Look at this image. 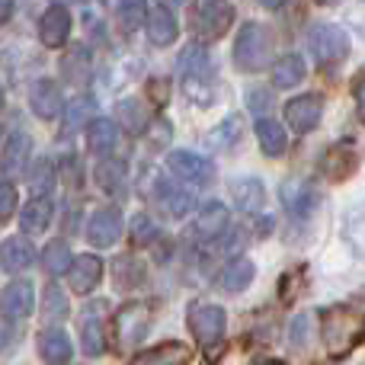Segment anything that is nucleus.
Instances as JSON below:
<instances>
[{
  "label": "nucleus",
  "mask_w": 365,
  "mask_h": 365,
  "mask_svg": "<svg viewBox=\"0 0 365 365\" xmlns=\"http://www.w3.org/2000/svg\"><path fill=\"white\" fill-rule=\"evenodd\" d=\"M42 311H45V317H48V321H58V317L68 314V302H64V295H61V289H58V285H48V289H45Z\"/></svg>",
  "instance_id": "nucleus-40"
},
{
  "label": "nucleus",
  "mask_w": 365,
  "mask_h": 365,
  "mask_svg": "<svg viewBox=\"0 0 365 365\" xmlns=\"http://www.w3.org/2000/svg\"><path fill=\"white\" fill-rule=\"evenodd\" d=\"M227 231V208L221 202H208L202 205L199 218H195V234L202 240H212V237H221Z\"/></svg>",
  "instance_id": "nucleus-20"
},
{
  "label": "nucleus",
  "mask_w": 365,
  "mask_h": 365,
  "mask_svg": "<svg viewBox=\"0 0 365 365\" xmlns=\"http://www.w3.org/2000/svg\"><path fill=\"white\" fill-rule=\"evenodd\" d=\"M308 340H311V314H302L292 324V343L295 346H308Z\"/></svg>",
  "instance_id": "nucleus-44"
},
{
  "label": "nucleus",
  "mask_w": 365,
  "mask_h": 365,
  "mask_svg": "<svg viewBox=\"0 0 365 365\" xmlns=\"http://www.w3.org/2000/svg\"><path fill=\"white\" fill-rule=\"evenodd\" d=\"M257 138H259L263 154H269V158H279V154H285V148H289L285 128L279 125L276 119H259L257 122Z\"/></svg>",
  "instance_id": "nucleus-26"
},
{
  "label": "nucleus",
  "mask_w": 365,
  "mask_h": 365,
  "mask_svg": "<svg viewBox=\"0 0 365 365\" xmlns=\"http://www.w3.org/2000/svg\"><path fill=\"white\" fill-rule=\"evenodd\" d=\"M87 145L93 154H109L119 145V125L113 119H93L87 128Z\"/></svg>",
  "instance_id": "nucleus-24"
},
{
  "label": "nucleus",
  "mask_w": 365,
  "mask_h": 365,
  "mask_svg": "<svg viewBox=\"0 0 365 365\" xmlns=\"http://www.w3.org/2000/svg\"><path fill=\"white\" fill-rule=\"evenodd\" d=\"M314 4H324V6H330V4H336V0H314Z\"/></svg>",
  "instance_id": "nucleus-53"
},
{
  "label": "nucleus",
  "mask_w": 365,
  "mask_h": 365,
  "mask_svg": "<svg viewBox=\"0 0 365 365\" xmlns=\"http://www.w3.org/2000/svg\"><path fill=\"white\" fill-rule=\"evenodd\" d=\"M32 259H36V250H32V244L26 237H10L0 247V266L6 272H23Z\"/></svg>",
  "instance_id": "nucleus-21"
},
{
  "label": "nucleus",
  "mask_w": 365,
  "mask_h": 365,
  "mask_svg": "<svg viewBox=\"0 0 365 365\" xmlns=\"http://www.w3.org/2000/svg\"><path fill=\"white\" fill-rule=\"evenodd\" d=\"M240 128H244V125H240V115H231V119H225L212 135H208V145L218 148V151H227V148L237 145Z\"/></svg>",
  "instance_id": "nucleus-36"
},
{
  "label": "nucleus",
  "mask_w": 365,
  "mask_h": 365,
  "mask_svg": "<svg viewBox=\"0 0 365 365\" xmlns=\"http://www.w3.org/2000/svg\"><path fill=\"white\" fill-rule=\"evenodd\" d=\"M263 199H266V189L259 180L247 177V180L234 182V202H237L240 212H259V208H263Z\"/></svg>",
  "instance_id": "nucleus-28"
},
{
  "label": "nucleus",
  "mask_w": 365,
  "mask_h": 365,
  "mask_svg": "<svg viewBox=\"0 0 365 365\" xmlns=\"http://www.w3.org/2000/svg\"><path fill=\"white\" fill-rule=\"evenodd\" d=\"M13 212H16V189L6 180H0V221L10 218Z\"/></svg>",
  "instance_id": "nucleus-43"
},
{
  "label": "nucleus",
  "mask_w": 365,
  "mask_h": 365,
  "mask_svg": "<svg viewBox=\"0 0 365 365\" xmlns=\"http://www.w3.org/2000/svg\"><path fill=\"white\" fill-rule=\"evenodd\" d=\"M122 237V215L115 208H100L87 221V240L93 247H113Z\"/></svg>",
  "instance_id": "nucleus-12"
},
{
  "label": "nucleus",
  "mask_w": 365,
  "mask_h": 365,
  "mask_svg": "<svg viewBox=\"0 0 365 365\" xmlns=\"http://www.w3.org/2000/svg\"><path fill=\"white\" fill-rule=\"evenodd\" d=\"M138 282H145V266L132 257H122L119 263H115V285L132 289V285H138Z\"/></svg>",
  "instance_id": "nucleus-38"
},
{
  "label": "nucleus",
  "mask_w": 365,
  "mask_h": 365,
  "mask_svg": "<svg viewBox=\"0 0 365 365\" xmlns=\"http://www.w3.org/2000/svg\"><path fill=\"white\" fill-rule=\"evenodd\" d=\"M148 324H151V308L145 302H128L115 314V340H119V346L138 349L141 340L148 336Z\"/></svg>",
  "instance_id": "nucleus-4"
},
{
  "label": "nucleus",
  "mask_w": 365,
  "mask_h": 365,
  "mask_svg": "<svg viewBox=\"0 0 365 365\" xmlns=\"http://www.w3.org/2000/svg\"><path fill=\"white\" fill-rule=\"evenodd\" d=\"M259 365H279V362H259Z\"/></svg>",
  "instance_id": "nucleus-55"
},
{
  "label": "nucleus",
  "mask_w": 365,
  "mask_h": 365,
  "mask_svg": "<svg viewBox=\"0 0 365 365\" xmlns=\"http://www.w3.org/2000/svg\"><path fill=\"white\" fill-rule=\"evenodd\" d=\"M167 167H170V173H177L180 180L192 182V186H208L215 177V167L192 151H173L170 158H167Z\"/></svg>",
  "instance_id": "nucleus-9"
},
{
  "label": "nucleus",
  "mask_w": 365,
  "mask_h": 365,
  "mask_svg": "<svg viewBox=\"0 0 365 365\" xmlns=\"http://www.w3.org/2000/svg\"><path fill=\"white\" fill-rule=\"evenodd\" d=\"M68 36H71V13L64 10L61 4L48 6L38 19V38H42L45 48H61L68 45Z\"/></svg>",
  "instance_id": "nucleus-11"
},
{
  "label": "nucleus",
  "mask_w": 365,
  "mask_h": 365,
  "mask_svg": "<svg viewBox=\"0 0 365 365\" xmlns=\"http://www.w3.org/2000/svg\"><path fill=\"white\" fill-rule=\"evenodd\" d=\"M71 263H74V259H71V250H68V244H64V240H51V244L42 250V266L51 272V276L68 272Z\"/></svg>",
  "instance_id": "nucleus-35"
},
{
  "label": "nucleus",
  "mask_w": 365,
  "mask_h": 365,
  "mask_svg": "<svg viewBox=\"0 0 365 365\" xmlns=\"http://www.w3.org/2000/svg\"><path fill=\"white\" fill-rule=\"evenodd\" d=\"M253 263L250 259H234V263L225 266V272H221V289L225 292H244L247 285L253 282Z\"/></svg>",
  "instance_id": "nucleus-31"
},
{
  "label": "nucleus",
  "mask_w": 365,
  "mask_h": 365,
  "mask_svg": "<svg viewBox=\"0 0 365 365\" xmlns=\"http://www.w3.org/2000/svg\"><path fill=\"white\" fill-rule=\"evenodd\" d=\"M115 113H119V122H125L128 132H141V128H148V115L141 113L138 100H122Z\"/></svg>",
  "instance_id": "nucleus-39"
},
{
  "label": "nucleus",
  "mask_w": 365,
  "mask_h": 365,
  "mask_svg": "<svg viewBox=\"0 0 365 365\" xmlns=\"http://www.w3.org/2000/svg\"><path fill=\"white\" fill-rule=\"evenodd\" d=\"M269 103H272V96L266 93V90H250V93H247V106H250L253 113H266Z\"/></svg>",
  "instance_id": "nucleus-46"
},
{
  "label": "nucleus",
  "mask_w": 365,
  "mask_h": 365,
  "mask_svg": "<svg viewBox=\"0 0 365 365\" xmlns=\"http://www.w3.org/2000/svg\"><path fill=\"white\" fill-rule=\"evenodd\" d=\"M29 106H32V113H36L38 119H55V115L61 113V106H64L61 87H58L55 81H48V77L36 81L32 83V90H29Z\"/></svg>",
  "instance_id": "nucleus-13"
},
{
  "label": "nucleus",
  "mask_w": 365,
  "mask_h": 365,
  "mask_svg": "<svg viewBox=\"0 0 365 365\" xmlns=\"http://www.w3.org/2000/svg\"><path fill=\"white\" fill-rule=\"evenodd\" d=\"M132 234H135V244H148V240L158 237V225H154L148 215H135L132 221Z\"/></svg>",
  "instance_id": "nucleus-42"
},
{
  "label": "nucleus",
  "mask_w": 365,
  "mask_h": 365,
  "mask_svg": "<svg viewBox=\"0 0 365 365\" xmlns=\"http://www.w3.org/2000/svg\"><path fill=\"white\" fill-rule=\"evenodd\" d=\"M68 279H71V289L81 292V295H87V292H93L96 285H100V279H103V259L93 257V253L77 257L74 263H71V269H68Z\"/></svg>",
  "instance_id": "nucleus-14"
},
{
  "label": "nucleus",
  "mask_w": 365,
  "mask_h": 365,
  "mask_svg": "<svg viewBox=\"0 0 365 365\" xmlns=\"http://www.w3.org/2000/svg\"><path fill=\"white\" fill-rule=\"evenodd\" d=\"M346 237H349V244L356 247V250L365 257V208H359V212H353L349 215V221H346Z\"/></svg>",
  "instance_id": "nucleus-41"
},
{
  "label": "nucleus",
  "mask_w": 365,
  "mask_h": 365,
  "mask_svg": "<svg viewBox=\"0 0 365 365\" xmlns=\"http://www.w3.org/2000/svg\"><path fill=\"white\" fill-rule=\"evenodd\" d=\"M10 13H13V0H0V26L10 19Z\"/></svg>",
  "instance_id": "nucleus-49"
},
{
  "label": "nucleus",
  "mask_w": 365,
  "mask_h": 365,
  "mask_svg": "<svg viewBox=\"0 0 365 365\" xmlns=\"http://www.w3.org/2000/svg\"><path fill=\"white\" fill-rule=\"evenodd\" d=\"M272 58V36L263 23H244L237 42H234V64L240 71H263Z\"/></svg>",
  "instance_id": "nucleus-2"
},
{
  "label": "nucleus",
  "mask_w": 365,
  "mask_h": 365,
  "mask_svg": "<svg viewBox=\"0 0 365 365\" xmlns=\"http://www.w3.org/2000/svg\"><path fill=\"white\" fill-rule=\"evenodd\" d=\"M167 4H170V6H180L182 0H164V6H167Z\"/></svg>",
  "instance_id": "nucleus-52"
},
{
  "label": "nucleus",
  "mask_w": 365,
  "mask_h": 365,
  "mask_svg": "<svg viewBox=\"0 0 365 365\" xmlns=\"http://www.w3.org/2000/svg\"><path fill=\"white\" fill-rule=\"evenodd\" d=\"M51 202H48V195H36V199L29 202V205L23 208V215H19V225H23V231H29V234H38V231H45V227L51 225Z\"/></svg>",
  "instance_id": "nucleus-25"
},
{
  "label": "nucleus",
  "mask_w": 365,
  "mask_h": 365,
  "mask_svg": "<svg viewBox=\"0 0 365 365\" xmlns=\"http://www.w3.org/2000/svg\"><path fill=\"white\" fill-rule=\"evenodd\" d=\"M189 359V349L182 343H170V346H158L151 353L138 356L132 365H182Z\"/></svg>",
  "instance_id": "nucleus-33"
},
{
  "label": "nucleus",
  "mask_w": 365,
  "mask_h": 365,
  "mask_svg": "<svg viewBox=\"0 0 365 365\" xmlns=\"http://www.w3.org/2000/svg\"><path fill=\"white\" fill-rule=\"evenodd\" d=\"M308 48H311V55H314L321 64H340L343 58L349 55V36L340 29V26L321 23V26H314V29H311Z\"/></svg>",
  "instance_id": "nucleus-5"
},
{
  "label": "nucleus",
  "mask_w": 365,
  "mask_h": 365,
  "mask_svg": "<svg viewBox=\"0 0 365 365\" xmlns=\"http://www.w3.org/2000/svg\"><path fill=\"white\" fill-rule=\"evenodd\" d=\"M362 340H365V314L362 311L340 304V308H330L327 314H324V343H327L334 359L346 356L349 349Z\"/></svg>",
  "instance_id": "nucleus-1"
},
{
  "label": "nucleus",
  "mask_w": 365,
  "mask_h": 365,
  "mask_svg": "<svg viewBox=\"0 0 365 365\" xmlns=\"http://www.w3.org/2000/svg\"><path fill=\"white\" fill-rule=\"evenodd\" d=\"M356 167H359V154H356V145H349V141H340V145H334L321 158V170H324V177H327L330 182L349 180L356 173Z\"/></svg>",
  "instance_id": "nucleus-10"
},
{
  "label": "nucleus",
  "mask_w": 365,
  "mask_h": 365,
  "mask_svg": "<svg viewBox=\"0 0 365 365\" xmlns=\"http://www.w3.org/2000/svg\"><path fill=\"white\" fill-rule=\"evenodd\" d=\"M55 4H68V0H55Z\"/></svg>",
  "instance_id": "nucleus-56"
},
{
  "label": "nucleus",
  "mask_w": 365,
  "mask_h": 365,
  "mask_svg": "<svg viewBox=\"0 0 365 365\" xmlns=\"http://www.w3.org/2000/svg\"><path fill=\"white\" fill-rule=\"evenodd\" d=\"M225 324L227 314L218 304H192L189 308V330L202 346H215V343L225 336Z\"/></svg>",
  "instance_id": "nucleus-6"
},
{
  "label": "nucleus",
  "mask_w": 365,
  "mask_h": 365,
  "mask_svg": "<svg viewBox=\"0 0 365 365\" xmlns=\"http://www.w3.org/2000/svg\"><path fill=\"white\" fill-rule=\"evenodd\" d=\"M38 356L48 365H64L74 356L68 334H61V330H45V334L38 336Z\"/></svg>",
  "instance_id": "nucleus-23"
},
{
  "label": "nucleus",
  "mask_w": 365,
  "mask_h": 365,
  "mask_svg": "<svg viewBox=\"0 0 365 365\" xmlns=\"http://www.w3.org/2000/svg\"><path fill=\"white\" fill-rule=\"evenodd\" d=\"M96 113V100L93 96H77V100L68 103V113H64V135L77 132L83 122H93Z\"/></svg>",
  "instance_id": "nucleus-32"
},
{
  "label": "nucleus",
  "mask_w": 365,
  "mask_h": 365,
  "mask_svg": "<svg viewBox=\"0 0 365 365\" xmlns=\"http://www.w3.org/2000/svg\"><path fill=\"white\" fill-rule=\"evenodd\" d=\"M259 4H263V6H269V10H279V6H282L285 0H259Z\"/></svg>",
  "instance_id": "nucleus-51"
},
{
  "label": "nucleus",
  "mask_w": 365,
  "mask_h": 365,
  "mask_svg": "<svg viewBox=\"0 0 365 365\" xmlns=\"http://www.w3.org/2000/svg\"><path fill=\"white\" fill-rule=\"evenodd\" d=\"M61 71H64V77H68V83H87L90 71H93L87 48H83V45H74V48H71L68 55H64Z\"/></svg>",
  "instance_id": "nucleus-30"
},
{
  "label": "nucleus",
  "mask_w": 365,
  "mask_h": 365,
  "mask_svg": "<svg viewBox=\"0 0 365 365\" xmlns=\"http://www.w3.org/2000/svg\"><path fill=\"white\" fill-rule=\"evenodd\" d=\"M321 115H324V96H317V93H304L285 106V119H289V125L298 135L314 132L321 125Z\"/></svg>",
  "instance_id": "nucleus-8"
},
{
  "label": "nucleus",
  "mask_w": 365,
  "mask_h": 365,
  "mask_svg": "<svg viewBox=\"0 0 365 365\" xmlns=\"http://www.w3.org/2000/svg\"><path fill=\"white\" fill-rule=\"evenodd\" d=\"M234 23V6L227 0H202L199 10L192 13L189 26H192V36L199 42H215L221 38Z\"/></svg>",
  "instance_id": "nucleus-3"
},
{
  "label": "nucleus",
  "mask_w": 365,
  "mask_h": 365,
  "mask_svg": "<svg viewBox=\"0 0 365 365\" xmlns=\"http://www.w3.org/2000/svg\"><path fill=\"white\" fill-rule=\"evenodd\" d=\"M103 311H106V304L96 302L81 314V340L90 356H100L103 346H106L103 343Z\"/></svg>",
  "instance_id": "nucleus-16"
},
{
  "label": "nucleus",
  "mask_w": 365,
  "mask_h": 365,
  "mask_svg": "<svg viewBox=\"0 0 365 365\" xmlns=\"http://www.w3.org/2000/svg\"><path fill=\"white\" fill-rule=\"evenodd\" d=\"M177 36H180V26H177L173 10H167V6L151 10V16H148V38L154 45H170V42H177Z\"/></svg>",
  "instance_id": "nucleus-19"
},
{
  "label": "nucleus",
  "mask_w": 365,
  "mask_h": 365,
  "mask_svg": "<svg viewBox=\"0 0 365 365\" xmlns=\"http://www.w3.org/2000/svg\"><path fill=\"white\" fill-rule=\"evenodd\" d=\"M148 96L154 100V106H164V103L170 100V83H167L164 77H154V81L148 83Z\"/></svg>",
  "instance_id": "nucleus-45"
},
{
  "label": "nucleus",
  "mask_w": 365,
  "mask_h": 365,
  "mask_svg": "<svg viewBox=\"0 0 365 365\" xmlns=\"http://www.w3.org/2000/svg\"><path fill=\"white\" fill-rule=\"evenodd\" d=\"M279 195H282L285 212H289L292 218H298V221L311 218V212L321 205V192H317L314 182H308V180H285Z\"/></svg>",
  "instance_id": "nucleus-7"
},
{
  "label": "nucleus",
  "mask_w": 365,
  "mask_h": 365,
  "mask_svg": "<svg viewBox=\"0 0 365 365\" xmlns=\"http://www.w3.org/2000/svg\"><path fill=\"white\" fill-rule=\"evenodd\" d=\"M0 106H4V83H0Z\"/></svg>",
  "instance_id": "nucleus-54"
},
{
  "label": "nucleus",
  "mask_w": 365,
  "mask_h": 365,
  "mask_svg": "<svg viewBox=\"0 0 365 365\" xmlns=\"http://www.w3.org/2000/svg\"><path fill=\"white\" fill-rule=\"evenodd\" d=\"M182 83H186V96H189V100L202 103V106H208V103L215 100V74H212V68L189 71V74H182Z\"/></svg>",
  "instance_id": "nucleus-27"
},
{
  "label": "nucleus",
  "mask_w": 365,
  "mask_h": 365,
  "mask_svg": "<svg viewBox=\"0 0 365 365\" xmlns=\"http://www.w3.org/2000/svg\"><path fill=\"white\" fill-rule=\"evenodd\" d=\"M32 304H36V298H32V285L26 282V279L10 282L0 292V311H4V317H10V321L26 317L32 311Z\"/></svg>",
  "instance_id": "nucleus-15"
},
{
  "label": "nucleus",
  "mask_w": 365,
  "mask_h": 365,
  "mask_svg": "<svg viewBox=\"0 0 365 365\" xmlns=\"http://www.w3.org/2000/svg\"><path fill=\"white\" fill-rule=\"evenodd\" d=\"M148 16H151L148 0H119V26L125 32H138Z\"/></svg>",
  "instance_id": "nucleus-34"
},
{
  "label": "nucleus",
  "mask_w": 365,
  "mask_h": 365,
  "mask_svg": "<svg viewBox=\"0 0 365 365\" xmlns=\"http://www.w3.org/2000/svg\"><path fill=\"white\" fill-rule=\"evenodd\" d=\"M170 132H173V128L167 125V122H154V125H151V141H154V148L164 145V141L170 138Z\"/></svg>",
  "instance_id": "nucleus-48"
},
{
  "label": "nucleus",
  "mask_w": 365,
  "mask_h": 365,
  "mask_svg": "<svg viewBox=\"0 0 365 365\" xmlns=\"http://www.w3.org/2000/svg\"><path fill=\"white\" fill-rule=\"evenodd\" d=\"M158 202L170 218H182V215H189V208H192V195L170 180H158Z\"/></svg>",
  "instance_id": "nucleus-22"
},
{
  "label": "nucleus",
  "mask_w": 365,
  "mask_h": 365,
  "mask_svg": "<svg viewBox=\"0 0 365 365\" xmlns=\"http://www.w3.org/2000/svg\"><path fill=\"white\" fill-rule=\"evenodd\" d=\"M353 96H356V109H359V119L365 122V68L356 74L353 81Z\"/></svg>",
  "instance_id": "nucleus-47"
},
{
  "label": "nucleus",
  "mask_w": 365,
  "mask_h": 365,
  "mask_svg": "<svg viewBox=\"0 0 365 365\" xmlns=\"http://www.w3.org/2000/svg\"><path fill=\"white\" fill-rule=\"evenodd\" d=\"M304 81V61L298 55H285L276 61V68H272V83H276L279 90H289V87H298V83Z\"/></svg>",
  "instance_id": "nucleus-29"
},
{
  "label": "nucleus",
  "mask_w": 365,
  "mask_h": 365,
  "mask_svg": "<svg viewBox=\"0 0 365 365\" xmlns=\"http://www.w3.org/2000/svg\"><path fill=\"white\" fill-rule=\"evenodd\" d=\"M10 336H13V334H10V330H6V327H0V349H4V346H6V343H10Z\"/></svg>",
  "instance_id": "nucleus-50"
},
{
  "label": "nucleus",
  "mask_w": 365,
  "mask_h": 365,
  "mask_svg": "<svg viewBox=\"0 0 365 365\" xmlns=\"http://www.w3.org/2000/svg\"><path fill=\"white\" fill-rule=\"evenodd\" d=\"M51 186H55V164H51L48 158H42L29 173V189L36 195H48Z\"/></svg>",
  "instance_id": "nucleus-37"
},
{
  "label": "nucleus",
  "mask_w": 365,
  "mask_h": 365,
  "mask_svg": "<svg viewBox=\"0 0 365 365\" xmlns=\"http://www.w3.org/2000/svg\"><path fill=\"white\" fill-rule=\"evenodd\" d=\"M93 180H96V186H100L106 195H113V199H122L128 189L125 164H119V160H103V164L93 170Z\"/></svg>",
  "instance_id": "nucleus-18"
},
{
  "label": "nucleus",
  "mask_w": 365,
  "mask_h": 365,
  "mask_svg": "<svg viewBox=\"0 0 365 365\" xmlns=\"http://www.w3.org/2000/svg\"><path fill=\"white\" fill-rule=\"evenodd\" d=\"M29 151H32V138L23 132L10 135V141H6L4 148V158H0V170H4V177H16V173H23L26 160H29Z\"/></svg>",
  "instance_id": "nucleus-17"
}]
</instances>
